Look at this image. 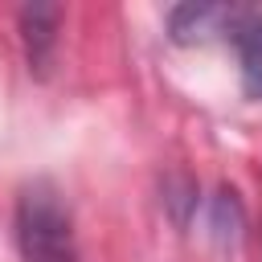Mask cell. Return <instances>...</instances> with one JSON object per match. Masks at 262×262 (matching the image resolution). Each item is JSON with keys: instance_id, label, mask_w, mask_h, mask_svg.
Instances as JSON below:
<instances>
[{"instance_id": "cell-3", "label": "cell", "mask_w": 262, "mask_h": 262, "mask_svg": "<svg viewBox=\"0 0 262 262\" xmlns=\"http://www.w3.org/2000/svg\"><path fill=\"white\" fill-rule=\"evenodd\" d=\"M57 25H61V8L57 4H29L20 8V41H25V57L29 70L45 74L57 49Z\"/></svg>"}, {"instance_id": "cell-4", "label": "cell", "mask_w": 262, "mask_h": 262, "mask_svg": "<svg viewBox=\"0 0 262 262\" xmlns=\"http://www.w3.org/2000/svg\"><path fill=\"white\" fill-rule=\"evenodd\" d=\"M233 49H237V66H242V86H246V94L262 98V12H258V8H250L246 25L237 29Z\"/></svg>"}, {"instance_id": "cell-1", "label": "cell", "mask_w": 262, "mask_h": 262, "mask_svg": "<svg viewBox=\"0 0 262 262\" xmlns=\"http://www.w3.org/2000/svg\"><path fill=\"white\" fill-rule=\"evenodd\" d=\"M16 250L20 262H82L74 217L49 180H33L16 201Z\"/></svg>"}, {"instance_id": "cell-2", "label": "cell", "mask_w": 262, "mask_h": 262, "mask_svg": "<svg viewBox=\"0 0 262 262\" xmlns=\"http://www.w3.org/2000/svg\"><path fill=\"white\" fill-rule=\"evenodd\" d=\"M250 8H229V4H180L168 12V33L180 45H205L213 37H237L246 25Z\"/></svg>"}]
</instances>
